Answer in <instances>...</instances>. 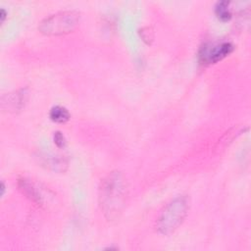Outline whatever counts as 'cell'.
Listing matches in <instances>:
<instances>
[{"label":"cell","instance_id":"cell-4","mask_svg":"<svg viewBox=\"0 0 251 251\" xmlns=\"http://www.w3.org/2000/svg\"><path fill=\"white\" fill-rule=\"evenodd\" d=\"M233 51V45L230 42H221L213 44H204L199 50V61L202 64H215Z\"/></svg>","mask_w":251,"mask_h":251},{"label":"cell","instance_id":"cell-12","mask_svg":"<svg viewBox=\"0 0 251 251\" xmlns=\"http://www.w3.org/2000/svg\"><path fill=\"white\" fill-rule=\"evenodd\" d=\"M6 18H7L6 10L5 9H1L0 10V23L3 24L5 22V20H6Z\"/></svg>","mask_w":251,"mask_h":251},{"label":"cell","instance_id":"cell-8","mask_svg":"<svg viewBox=\"0 0 251 251\" xmlns=\"http://www.w3.org/2000/svg\"><path fill=\"white\" fill-rule=\"evenodd\" d=\"M49 117H50L51 121H53L55 123L64 124V123H67L70 120L71 115L65 107L60 106V105H56V106L51 108V110L49 112Z\"/></svg>","mask_w":251,"mask_h":251},{"label":"cell","instance_id":"cell-10","mask_svg":"<svg viewBox=\"0 0 251 251\" xmlns=\"http://www.w3.org/2000/svg\"><path fill=\"white\" fill-rule=\"evenodd\" d=\"M139 36L146 44H151V42L154 39V32L151 27L144 26L141 29H139Z\"/></svg>","mask_w":251,"mask_h":251},{"label":"cell","instance_id":"cell-7","mask_svg":"<svg viewBox=\"0 0 251 251\" xmlns=\"http://www.w3.org/2000/svg\"><path fill=\"white\" fill-rule=\"evenodd\" d=\"M27 90L25 88H22L13 93L5 95L2 99V104L3 107H6L9 111H20L25 107L27 101Z\"/></svg>","mask_w":251,"mask_h":251},{"label":"cell","instance_id":"cell-2","mask_svg":"<svg viewBox=\"0 0 251 251\" xmlns=\"http://www.w3.org/2000/svg\"><path fill=\"white\" fill-rule=\"evenodd\" d=\"M189 209L186 196H177L172 200L161 212L156 222L157 230L164 235L173 233L184 221Z\"/></svg>","mask_w":251,"mask_h":251},{"label":"cell","instance_id":"cell-6","mask_svg":"<svg viewBox=\"0 0 251 251\" xmlns=\"http://www.w3.org/2000/svg\"><path fill=\"white\" fill-rule=\"evenodd\" d=\"M37 160L40 166L55 173H64L68 169V160L61 155L52 153H39Z\"/></svg>","mask_w":251,"mask_h":251},{"label":"cell","instance_id":"cell-9","mask_svg":"<svg viewBox=\"0 0 251 251\" xmlns=\"http://www.w3.org/2000/svg\"><path fill=\"white\" fill-rule=\"evenodd\" d=\"M215 14L217 18L222 22H227L231 19L232 13L229 7V2L219 1L215 5Z\"/></svg>","mask_w":251,"mask_h":251},{"label":"cell","instance_id":"cell-13","mask_svg":"<svg viewBox=\"0 0 251 251\" xmlns=\"http://www.w3.org/2000/svg\"><path fill=\"white\" fill-rule=\"evenodd\" d=\"M5 188H6L5 183H4V181H2V182H1V195H2V196H3L4 193H5Z\"/></svg>","mask_w":251,"mask_h":251},{"label":"cell","instance_id":"cell-3","mask_svg":"<svg viewBox=\"0 0 251 251\" xmlns=\"http://www.w3.org/2000/svg\"><path fill=\"white\" fill-rule=\"evenodd\" d=\"M80 21V14L74 10L61 11L44 18L38 29L45 35H63L74 31Z\"/></svg>","mask_w":251,"mask_h":251},{"label":"cell","instance_id":"cell-11","mask_svg":"<svg viewBox=\"0 0 251 251\" xmlns=\"http://www.w3.org/2000/svg\"><path fill=\"white\" fill-rule=\"evenodd\" d=\"M53 141H54V144L58 148H61V149L65 148L66 145H67V140H66L65 135L61 131H59V130L54 132V134H53Z\"/></svg>","mask_w":251,"mask_h":251},{"label":"cell","instance_id":"cell-1","mask_svg":"<svg viewBox=\"0 0 251 251\" xmlns=\"http://www.w3.org/2000/svg\"><path fill=\"white\" fill-rule=\"evenodd\" d=\"M127 196V183L121 173L112 172L101 180L98 200L107 220L112 221L119 217L126 206Z\"/></svg>","mask_w":251,"mask_h":251},{"label":"cell","instance_id":"cell-5","mask_svg":"<svg viewBox=\"0 0 251 251\" xmlns=\"http://www.w3.org/2000/svg\"><path fill=\"white\" fill-rule=\"evenodd\" d=\"M18 186L22 191V193L25 197H27L31 202L39 206L45 205L46 198H45V194L43 193V190L31 179H28L25 177L20 178L18 181Z\"/></svg>","mask_w":251,"mask_h":251}]
</instances>
